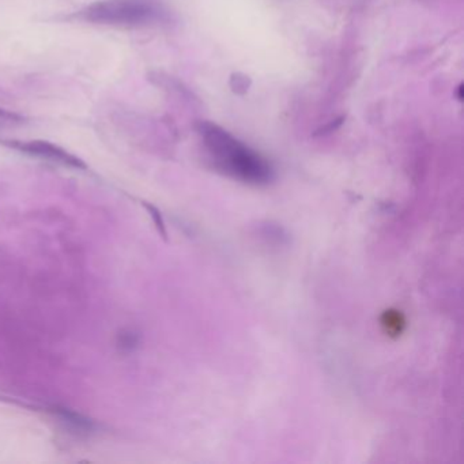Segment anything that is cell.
<instances>
[{
    "label": "cell",
    "instance_id": "5",
    "mask_svg": "<svg viewBox=\"0 0 464 464\" xmlns=\"http://www.w3.org/2000/svg\"><path fill=\"white\" fill-rule=\"evenodd\" d=\"M231 86H232L234 93H245L248 90V86H249V79L245 75L235 74L232 77Z\"/></svg>",
    "mask_w": 464,
    "mask_h": 464
},
{
    "label": "cell",
    "instance_id": "6",
    "mask_svg": "<svg viewBox=\"0 0 464 464\" xmlns=\"http://www.w3.org/2000/svg\"><path fill=\"white\" fill-rule=\"evenodd\" d=\"M147 209L150 210L151 217H153V220H154V222H155L158 231L161 232V234H162L164 237H166V231H165V225H164V221H162V218H161V214L157 211V209H154V207H151V206H148Z\"/></svg>",
    "mask_w": 464,
    "mask_h": 464
},
{
    "label": "cell",
    "instance_id": "1",
    "mask_svg": "<svg viewBox=\"0 0 464 464\" xmlns=\"http://www.w3.org/2000/svg\"><path fill=\"white\" fill-rule=\"evenodd\" d=\"M214 165L225 175L252 186H266L274 179L271 164L231 133L210 122L196 126Z\"/></svg>",
    "mask_w": 464,
    "mask_h": 464
},
{
    "label": "cell",
    "instance_id": "2",
    "mask_svg": "<svg viewBox=\"0 0 464 464\" xmlns=\"http://www.w3.org/2000/svg\"><path fill=\"white\" fill-rule=\"evenodd\" d=\"M161 7L154 0H101L82 11V18L99 25L140 28L158 21Z\"/></svg>",
    "mask_w": 464,
    "mask_h": 464
},
{
    "label": "cell",
    "instance_id": "4",
    "mask_svg": "<svg viewBox=\"0 0 464 464\" xmlns=\"http://www.w3.org/2000/svg\"><path fill=\"white\" fill-rule=\"evenodd\" d=\"M380 325H381L383 331L385 332V335L396 339L405 332L407 327V320H406V316L400 311L387 309L380 316Z\"/></svg>",
    "mask_w": 464,
    "mask_h": 464
},
{
    "label": "cell",
    "instance_id": "3",
    "mask_svg": "<svg viewBox=\"0 0 464 464\" xmlns=\"http://www.w3.org/2000/svg\"><path fill=\"white\" fill-rule=\"evenodd\" d=\"M8 144L22 153H26L32 157H37L41 160H47L50 162H56V164H61L64 166H70V168H77V169H85L86 165L77 158L75 155L70 154L68 151H66L64 148L49 143L46 140H29V142H8Z\"/></svg>",
    "mask_w": 464,
    "mask_h": 464
}]
</instances>
